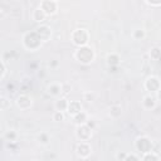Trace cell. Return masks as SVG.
I'll return each instance as SVG.
<instances>
[{"mask_svg": "<svg viewBox=\"0 0 161 161\" xmlns=\"http://www.w3.org/2000/svg\"><path fill=\"white\" fill-rule=\"evenodd\" d=\"M74 58L79 62V63H83V64H89L93 62L94 59V52L91 47L88 45H84V47H79L75 53H74Z\"/></svg>", "mask_w": 161, "mask_h": 161, "instance_id": "cell-1", "label": "cell"}, {"mask_svg": "<svg viewBox=\"0 0 161 161\" xmlns=\"http://www.w3.org/2000/svg\"><path fill=\"white\" fill-rule=\"evenodd\" d=\"M88 40H89V34L86 29H75L72 33V42L75 45L84 47V45H87Z\"/></svg>", "mask_w": 161, "mask_h": 161, "instance_id": "cell-2", "label": "cell"}, {"mask_svg": "<svg viewBox=\"0 0 161 161\" xmlns=\"http://www.w3.org/2000/svg\"><path fill=\"white\" fill-rule=\"evenodd\" d=\"M136 148H137L140 152H142L143 155H145V153H148V152L152 151V142H151L150 138L146 137V136L138 137V138L136 140Z\"/></svg>", "mask_w": 161, "mask_h": 161, "instance_id": "cell-3", "label": "cell"}, {"mask_svg": "<svg viewBox=\"0 0 161 161\" xmlns=\"http://www.w3.org/2000/svg\"><path fill=\"white\" fill-rule=\"evenodd\" d=\"M39 8L44 11L45 15H53L58 10V3L54 0H43L40 1Z\"/></svg>", "mask_w": 161, "mask_h": 161, "instance_id": "cell-4", "label": "cell"}, {"mask_svg": "<svg viewBox=\"0 0 161 161\" xmlns=\"http://www.w3.org/2000/svg\"><path fill=\"white\" fill-rule=\"evenodd\" d=\"M75 135H77V137L80 140V142H86V141H88V140L91 138V136H92V130H91L88 126H86V125H80V126H78Z\"/></svg>", "mask_w": 161, "mask_h": 161, "instance_id": "cell-5", "label": "cell"}, {"mask_svg": "<svg viewBox=\"0 0 161 161\" xmlns=\"http://www.w3.org/2000/svg\"><path fill=\"white\" fill-rule=\"evenodd\" d=\"M35 34L42 42H47L52 35V29L48 25H40L35 29Z\"/></svg>", "mask_w": 161, "mask_h": 161, "instance_id": "cell-6", "label": "cell"}, {"mask_svg": "<svg viewBox=\"0 0 161 161\" xmlns=\"http://www.w3.org/2000/svg\"><path fill=\"white\" fill-rule=\"evenodd\" d=\"M145 87L150 92H158V89H160V80H158V78L155 77V75L148 77L146 79V82H145Z\"/></svg>", "mask_w": 161, "mask_h": 161, "instance_id": "cell-7", "label": "cell"}, {"mask_svg": "<svg viewBox=\"0 0 161 161\" xmlns=\"http://www.w3.org/2000/svg\"><path fill=\"white\" fill-rule=\"evenodd\" d=\"M16 106L21 109H28L31 107V98L26 94H20L16 98Z\"/></svg>", "mask_w": 161, "mask_h": 161, "instance_id": "cell-8", "label": "cell"}, {"mask_svg": "<svg viewBox=\"0 0 161 161\" xmlns=\"http://www.w3.org/2000/svg\"><path fill=\"white\" fill-rule=\"evenodd\" d=\"M77 153L78 156H80L82 158H87L91 155V146L87 142H80L77 146Z\"/></svg>", "mask_w": 161, "mask_h": 161, "instance_id": "cell-9", "label": "cell"}, {"mask_svg": "<svg viewBox=\"0 0 161 161\" xmlns=\"http://www.w3.org/2000/svg\"><path fill=\"white\" fill-rule=\"evenodd\" d=\"M67 111L70 116H74L77 113H79L82 111V104L79 101H70L68 102V107H67Z\"/></svg>", "mask_w": 161, "mask_h": 161, "instance_id": "cell-10", "label": "cell"}, {"mask_svg": "<svg viewBox=\"0 0 161 161\" xmlns=\"http://www.w3.org/2000/svg\"><path fill=\"white\" fill-rule=\"evenodd\" d=\"M47 92L50 94V96H60L62 94V84L59 83H50L48 87H47Z\"/></svg>", "mask_w": 161, "mask_h": 161, "instance_id": "cell-11", "label": "cell"}, {"mask_svg": "<svg viewBox=\"0 0 161 161\" xmlns=\"http://www.w3.org/2000/svg\"><path fill=\"white\" fill-rule=\"evenodd\" d=\"M106 60H107V64H108L109 67H117V65L119 64L121 58H119V55L116 54V53H109V54L106 57Z\"/></svg>", "mask_w": 161, "mask_h": 161, "instance_id": "cell-12", "label": "cell"}, {"mask_svg": "<svg viewBox=\"0 0 161 161\" xmlns=\"http://www.w3.org/2000/svg\"><path fill=\"white\" fill-rule=\"evenodd\" d=\"M87 121H88V116H87V113L83 112V111H80L79 113H77V114L73 116V122L77 123L78 126H80V125H86Z\"/></svg>", "mask_w": 161, "mask_h": 161, "instance_id": "cell-13", "label": "cell"}, {"mask_svg": "<svg viewBox=\"0 0 161 161\" xmlns=\"http://www.w3.org/2000/svg\"><path fill=\"white\" fill-rule=\"evenodd\" d=\"M142 104H143L145 108H147V109H152V108H155V106H156V98L152 97L151 94H150V96H146V97H143Z\"/></svg>", "mask_w": 161, "mask_h": 161, "instance_id": "cell-14", "label": "cell"}, {"mask_svg": "<svg viewBox=\"0 0 161 161\" xmlns=\"http://www.w3.org/2000/svg\"><path fill=\"white\" fill-rule=\"evenodd\" d=\"M108 113H109V116L112 118H118L122 114V107L119 104H112L109 107V112Z\"/></svg>", "mask_w": 161, "mask_h": 161, "instance_id": "cell-15", "label": "cell"}, {"mask_svg": "<svg viewBox=\"0 0 161 161\" xmlns=\"http://www.w3.org/2000/svg\"><path fill=\"white\" fill-rule=\"evenodd\" d=\"M45 18H47V15L44 14V11L38 6L36 9H34V11H33V19L35 20V21H39V23H42V21H44L45 20Z\"/></svg>", "mask_w": 161, "mask_h": 161, "instance_id": "cell-16", "label": "cell"}, {"mask_svg": "<svg viewBox=\"0 0 161 161\" xmlns=\"http://www.w3.org/2000/svg\"><path fill=\"white\" fill-rule=\"evenodd\" d=\"M68 102H69V101H67L64 97H62L60 99H58V101L55 102V108H57V111H60V112H63V111H67V107H68Z\"/></svg>", "mask_w": 161, "mask_h": 161, "instance_id": "cell-17", "label": "cell"}, {"mask_svg": "<svg viewBox=\"0 0 161 161\" xmlns=\"http://www.w3.org/2000/svg\"><path fill=\"white\" fill-rule=\"evenodd\" d=\"M132 38H133L135 40H141V39H143V38H145V30L141 29V28L133 29V31H132Z\"/></svg>", "mask_w": 161, "mask_h": 161, "instance_id": "cell-18", "label": "cell"}, {"mask_svg": "<svg viewBox=\"0 0 161 161\" xmlns=\"http://www.w3.org/2000/svg\"><path fill=\"white\" fill-rule=\"evenodd\" d=\"M5 138L9 141V142H15L16 138H18V133L14 131V130H9L5 132Z\"/></svg>", "mask_w": 161, "mask_h": 161, "instance_id": "cell-19", "label": "cell"}, {"mask_svg": "<svg viewBox=\"0 0 161 161\" xmlns=\"http://www.w3.org/2000/svg\"><path fill=\"white\" fill-rule=\"evenodd\" d=\"M160 54H161V49L158 47H153L151 50H150V57L151 59L153 60H158L160 59Z\"/></svg>", "mask_w": 161, "mask_h": 161, "instance_id": "cell-20", "label": "cell"}, {"mask_svg": "<svg viewBox=\"0 0 161 161\" xmlns=\"http://www.w3.org/2000/svg\"><path fill=\"white\" fill-rule=\"evenodd\" d=\"M160 158H158V156H157V153H155V152H148V153H145L143 155V158H142V161H158Z\"/></svg>", "mask_w": 161, "mask_h": 161, "instance_id": "cell-21", "label": "cell"}, {"mask_svg": "<svg viewBox=\"0 0 161 161\" xmlns=\"http://www.w3.org/2000/svg\"><path fill=\"white\" fill-rule=\"evenodd\" d=\"M83 99L87 102H93V101H96V94L91 91H87L83 93Z\"/></svg>", "mask_w": 161, "mask_h": 161, "instance_id": "cell-22", "label": "cell"}, {"mask_svg": "<svg viewBox=\"0 0 161 161\" xmlns=\"http://www.w3.org/2000/svg\"><path fill=\"white\" fill-rule=\"evenodd\" d=\"M38 140H39V142L42 143V145H48L49 143V135L48 133H45V132H42L39 136H38Z\"/></svg>", "mask_w": 161, "mask_h": 161, "instance_id": "cell-23", "label": "cell"}, {"mask_svg": "<svg viewBox=\"0 0 161 161\" xmlns=\"http://www.w3.org/2000/svg\"><path fill=\"white\" fill-rule=\"evenodd\" d=\"M10 107V101L6 97H0V109H6Z\"/></svg>", "mask_w": 161, "mask_h": 161, "instance_id": "cell-24", "label": "cell"}, {"mask_svg": "<svg viewBox=\"0 0 161 161\" xmlns=\"http://www.w3.org/2000/svg\"><path fill=\"white\" fill-rule=\"evenodd\" d=\"M53 119H54L55 122H60V121H63V119H64V113L60 112V111H55V112L53 113Z\"/></svg>", "mask_w": 161, "mask_h": 161, "instance_id": "cell-25", "label": "cell"}, {"mask_svg": "<svg viewBox=\"0 0 161 161\" xmlns=\"http://www.w3.org/2000/svg\"><path fill=\"white\" fill-rule=\"evenodd\" d=\"M123 161H140V160L137 158V156H136V155H133V153L128 155V153H127V156H126V158H125Z\"/></svg>", "mask_w": 161, "mask_h": 161, "instance_id": "cell-26", "label": "cell"}, {"mask_svg": "<svg viewBox=\"0 0 161 161\" xmlns=\"http://www.w3.org/2000/svg\"><path fill=\"white\" fill-rule=\"evenodd\" d=\"M69 91H70V86L69 84H62V94H67V93H69Z\"/></svg>", "mask_w": 161, "mask_h": 161, "instance_id": "cell-27", "label": "cell"}, {"mask_svg": "<svg viewBox=\"0 0 161 161\" xmlns=\"http://www.w3.org/2000/svg\"><path fill=\"white\" fill-rule=\"evenodd\" d=\"M126 156H127V153H126V152H123V151H121V152H118V153L116 155V157H117V160H118V161H123V160L126 158Z\"/></svg>", "mask_w": 161, "mask_h": 161, "instance_id": "cell-28", "label": "cell"}, {"mask_svg": "<svg viewBox=\"0 0 161 161\" xmlns=\"http://www.w3.org/2000/svg\"><path fill=\"white\" fill-rule=\"evenodd\" d=\"M146 4L151 5V6H158V5H161V1L160 0L158 1H146Z\"/></svg>", "mask_w": 161, "mask_h": 161, "instance_id": "cell-29", "label": "cell"}, {"mask_svg": "<svg viewBox=\"0 0 161 161\" xmlns=\"http://www.w3.org/2000/svg\"><path fill=\"white\" fill-rule=\"evenodd\" d=\"M4 73H5V67H4L3 62H0V78L4 75Z\"/></svg>", "mask_w": 161, "mask_h": 161, "instance_id": "cell-30", "label": "cell"}, {"mask_svg": "<svg viewBox=\"0 0 161 161\" xmlns=\"http://www.w3.org/2000/svg\"><path fill=\"white\" fill-rule=\"evenodd\" d=\"M8 89L11 91V92H14V84H13V83H9V84H8Z\"/></svg>", "mask_w": 161, "mask_h": 161, "instance_id": "cell-31", "label": "cell"}, {"mask_svg": "<svg viewBox=\"0 0 161 161\" xmlns=\"http://www.w3.org/2000/svg\"><path fill=\"white\" fill-rule=\"evenodd\" d=\"M57 64H58V62H57V60H53V62H49V67H50V65H57Z\"/></svg>", "mask_w": 161, "mask_h": 161, "instance_id": "cell-32", "label": "cell"}, {"mask_svg": "<svg viewBox=\"0 0 161 161\" xmlns=\"http://www.w3.org/2000/svg\"><path fill=\"white\" fill-rule=\"evenodd\" d=\"M0 130H1V127H0Z\"/></svg>", "mask_w": 161, "mask_h": 161, "instance_id": "cell-33", "label": "cell"}]
</instances>
